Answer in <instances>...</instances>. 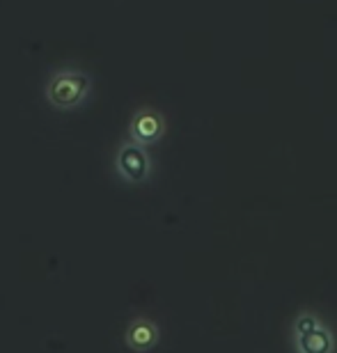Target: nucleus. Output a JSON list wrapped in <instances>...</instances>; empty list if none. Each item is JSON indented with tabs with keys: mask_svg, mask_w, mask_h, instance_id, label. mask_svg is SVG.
Here are the masks:
<instances>
[{
	"mask_svg": "<svg viewBox=\"0 0 337 353\" xmlns=\"http://www.w3.org/2000/svg\"><path fill=\"white\" fill-rule=\"evenodd\" d=\"M88 88L90 83L83 74L62 72L58 76H53L51 83H48L46 97L55 108H74V105H79L85 99Z\"/></svg>",
	"mask_w": 337,
	"mask_h": 353,
	"instance_id": "f257e3e1",
	"label": "nucleus"
},
{
	"mask_svg": "<svg viewBox=\"0 0 337 353\" xmlns=\"http://www.w3.org/2000/svg\"><path fill=\"white\" fill-rule=\"evenodd\" d=\"M117 170L126 181L147 179V174H150V161H147V154L140 150L136 143L122 147V152L117 154Z\"/></svg>",
	"mask_w": 337,
	"mask_h": 353,
	"instance_id": "f03ea898",
	"label": "nucleus"
},
{
	"mask_svg": "<svg viewBox=\"0 0 337 353\" xmlns=\"http://www.w3.org/2000/svg\"><path fill=\"white\" fill-rule=\"evenodd\" d=\"M335 349H337V340L326 323L312 328L310 333L300 337H294V351L296 353H335Z\"/></svg>",
	"mask_w": 337,
	"mask_h": 353,
	"instance_id": "7ed1b4c3",
	"label": "nucleus"
},
{
	"mask_svg": "<svg viewBox=\"0 0 337 353\" xmlns=\"http://www.w3.org/2000/svg\"><path fill=\"white\" fill-rule=\"evenodd\" d=\"M163 133V117L156 110L145 108L140 110L131 122V136L136 143H154Z\"/></svg>",
	"mask_w": 337,
	"mask_h": 353,
	"instance_id": "20e7f679",
	"label": "nucleus"
},
{
	"mask_svg": "<svg viewBox=\"0 0 337 353\" xmlns=\"http://www.w3.org/2000/svg\"><path fill=\"white\" fill-rule=\"evenodd\" d=\"M159 342V328L150 319H136L126 330V344L133 351H150Z\"/></svg>",
	"mask_w": 337,
	"mask_h": 353,
	"instance_id": "39448f33",
	"label": "nucleus"
},
{
	"mask_svg": "<svg viewBox=\"0 0 337 353\" xmlns=\"http://www.w3.org/2000/svg\"><path fill=\"white\" fill-rule=\"evenodd\" d=\"M321 321L319 319V314H314V312H298V316L294 319V323H292V337H300V335H305V333H310L312 328H317V326H321Z\"/></svg>",
	"mask_w": 337,
	"mask_h": 353,
	"instance_id": "423d86ee",
	"label": "nucleus"
}]
</instances>
